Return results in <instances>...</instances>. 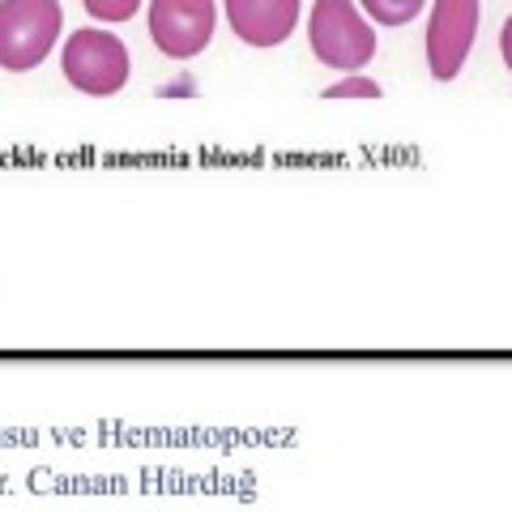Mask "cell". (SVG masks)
Listing matches in <instances>:
<instances>
[{
    "label": "cell",
    "instance_id": "cell-1",
    "mask_svg": "<svg viewBox=\"0 0 512 512\" xmlns=\"http://www.w3.org/2000/svg\"><path fill=\"white\" fill-rule=\"evenodd\" d=\"M308 47L325 69H338V73H363L380 52L376 26L367 22L359 0H312Z\"/></svg>",
    "mask_w": 512,
    "mask_h": 512
},
{
    "label": "cell",
    "instance_id": "cell-2",
    "mask_svg": "<svg viewBox=\"0 0 512 512\" xmlns=\"http://www.w3.org/2000/svg\"><path fill=\"white\" fill-rule=\"evenodd\" d=\"M60 73L86 99H116L133 77V56L107 26H82L60 47Z\"/></svg>",
    "mask_w": 512,
    "mask_h": 512
},
{
    "label": "cell",
    "instance_id": "cell-3",
    "mask_svg": "<svg viewBox=\"0 0 512 512\" xmlns=\"http://www.w3.org/2000/svg\"><path fill=\"white\" fill-rule=\"evenodd\" d=\"M60 0H0V69L30 73L60 47Z\"/></svg>",
    "mask_w": 512,
    "mask_h": 512
},
{
    "label": "cell",
    "instance_id": "cell-4",
    "mask_svg": "<svg viewBox=\"0 0 512 512\" xmlns=\"http://www.w3.org/2000/svg\"><path fill=\"white\" fill-rule=\"evenodd\" d=\"M483 26V0H431L427 13V73L431 82H457Z\"/></svg>",
    "mask_w": 512,
    "mask_h": 512
},
{
    "label": "cell",
    "instance_id": "cell-5",
    "mask_svg": "<svg viewBox=\"0 0 512 512\" xmlns=\"http://www.w3.org/2000/svg\"><path fill=\"white\" fill-rule=\"evenodd\" d=\"M150 43L167 60H197L214 43L218 5L214 0H150Z\"/></svg>",
    "mask_w": 512,
    "mask_h": 512
},
{
    "label": "cell",
    "instance_id": "cell-6",
    "mask_svg": "<svg viewBox=\"0 0 512 512\" xmlns=\"http://www.w3.org/2000/svg\"><path fill=\"white\" fill-rule=\"evenodd\" d=\"M222 18L239 43L256 52H274L299 30L303 0H222Z\"/></svg>",
    "mask_w": 512,
    "mask_h": 512
},
{
    "label": "cell",
    "instance_id": "cell-7",
    "mask_svg": "<svg viewBox=\"0 0 512 512\" xmlns=\"http://www.w3.org/2000/svg\"><path fill=\"white\" fill-rule=\"evenodd\" d=\"M359 9L367 13L372 26H410L414 18H423L427 0H359Z\"/></svg>",
    "mask_w": 512,
    "mask_h": 512
},
{
    "label": "cell",
    "instance_id": "cell-8",
    "mask_svg": "<svg viewBox=\"0 0 512 512\" xmlns=\"http://www.w3.org/2000/svg\"><path fill=\"white\" fill-rule=\"evenodd\" d=\"M320 99H384V86L363 73H342L333 86L320 90Z\"/></svg>",
    "mask_w": 512,
    "mask_h": 512
},
{
    "label": "cell",
    "instance_id": "cell-9",
    "mask_svg": "<svg viewBox=\"0 0 512 512\" xmlns=\"http://www.w3.org/2000/svg\"><path fill=\"white\" fill-rule=\"evenodd\" d=\"M82 5L99 26H120V22H133L146 0H82Z\"/></svg>",
    "mask_w": 512,
    "mask_h": 512
},
{
    "label": "cell",
    "instance_id": "cell-10",
    "mask_svg": "<svg viewBox=\"0 0 512 512\" xmlns=\"http://www.w3.org/2000/svg\"><path fill=\"white\" fill-rule=\"evenodd\" d=\"M500 60H504V69L512 73V13H508L504 26H500Z\"/></svg>",
    "mask_w": 512,
    "mask_h": 512
}]
</instances>
